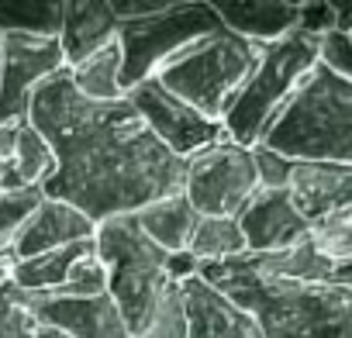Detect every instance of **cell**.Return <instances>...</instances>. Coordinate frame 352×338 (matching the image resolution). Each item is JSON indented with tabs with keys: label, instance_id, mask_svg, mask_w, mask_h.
<instances>
[{
	"label": "cell",
	"instance_id": "obj_14",
	"mask_svg": "<svg viewBox=\"0 0 352 338\" xmlns=\"http://www.w3.org/2000/svg\"><path fill=\"white\" fill-rule=\"evenodd\" d=\"M287 194L300 218L311 225L335 211L352 207V166L335 162H294Z\"/></svg>",
	"mask_w": 352,
	"mask_h": 338
},
{
	"label": "cell",
	"instance_id": "obj_27",
	"mask_svg": "<svg viewBox=\"0 0 352 338\" xmlns=\"http://www.w3.org/2000/svg\"><path fill=\"white\" fill-rule=\"evenodd\" d=\"M138 338H187V311H184V290L176 283L148 314Z\"/></svg>",
	"mask_w": 352,
	"mask_h": 338
},
{
	"label": "cell",
	"instance_id": "obj_31",
	"mask_svg": "<svg viewBox=\"0 0 352 338\" xmlns=\"http://www.w3.org/2000/svg\"><path fill=\"white\" fill-rule=\"evenodd\" d=\"M18 128H21V124H0V162H11V159H14Z\"/></svg>",
	"mask_w": 352,
	"mask_h": 338
},
{
	"label": "cell",
	"instance_id": "obj_7",
	"mask_svg": "<svg viewBox=\"0 0 352 338\" xmlns=\"http://www.w3.org/2000/svg\"><path fill=\"white\" fill-rule=\"evenodd\" d=\"M221 21L211 4L190 0H166L155 14L121 21L118 49H121V87L124 93L138 83L155 80V73L173 63L187 45L218 32Z\"/></svg>",
	"mask_w": 352,
	"mask_h": 338
},
{
	"label": "cell",
	"instance_id": "obj_25",
	"mask_svg": "<svg viewBox=\"0 0 352 338\" xmlns=\"http://www.w3.org/2000/svg\"><path fill=\"white\" fill-rule=\"evenodd\" d=\"M45 201L42 190H0V256H11L14 238Z\"/></svg>",
	"mask_w": 352,
	"mask_h": 338
},
{
	"label": "cell",
	"instance_id": "obj_8",
	"mask_svg": "<svg viewBox=\"0 0 352 338\" xmlns=\"http://www.w3.org/2000/svg\"><path fill=\"white\" fill-rule=\"evenodd\" d=\"M259 190L252 148L235 145L232 138L204 148L187 162L184 197L201 218H239V211Z\"/></svg>",
	"mask_w": 352,
	"mask_h": 338
},
{
	"label": "cell",
	"instance_id": "obj_5",
	"mask_svg": "<svg viewBox=\"0 0 352 338\" xmlns=\"http://www.w3.org/2000/svg\"><path fill=\"white\" fill-rule=\"evenodd\" d=\"M256 59H259V45L232 35L221 25L218 32L187 45L173 63H166L155 73V83L176 100L194 107L197 114L211 121H225L245 80L252 76Z\"/></svg>",
	"mask_w": 352,
	"mask_h": 338
},
{
	"label": "cell",
	"instance_id": "obj_35",
	"mask_svg": "<svg viewBox=\"0 0 352 338\" xmlns=\"http://www.w3.org/2000/svg\"><path fill=\"white\" fill-rule=\"evenodd\" d=\"M38 338H66V335H63V331H56V328H42V331H38Z\"/></svg>",
	"mask_w": 352,
	"mask_h": 338
},
{
	"label": "cell",
	"instance_id": "obj_2",
	"mask_svg": "<svg viewBox=\"0 0 352 338\" xmlns=\"http://www.w3.org/2000/svg\"><path fill=\"white\" fill-rule=\"evenodd\" d=\"M204 283L245 307L263 338H352V290L252 269L242 256L201 266Z\"/></svg>",
	"mask_w": 352,
	"mask_h": 338
},
{
	"label": "cell",
	"instance_id": "obj_29",
	"mask_svg": "<svg viewBox=\"0 0 352 338\" xmlns=\"http://www.w3.org/2000/svg\"><path fill=\"white\" fill-rule=\"evenodd\" d=\"M252 162H256V180H259V190H287L290 183V173H294V159L266 148V145H256L252 148Z\"/></svg>",
	"mask_w": 352,
	"mask_h": 338
},
{
	"label": "cell",
	"instance_id": "obj_18",
	"mask_svg": "<svg viewBox=\"0 0 352 338\" xmlns=\"http://www.w3.org/2000/svg\"><path fill=\"white\" fill-rule=\"evenodd\" d=\"M135 221L145 232V238L152 245H159L162 252H187L201 214L190 207V201L184 194H173V197L152 201L142 211H135Z\"/></svg>",
	"mask_w": 352,
	"mask_h": 338
},
{
	"label": "cell",
	"instance_id": "obj_15",
	"mask_svg": "<svg viewBox=\"0 0 352 338\" xmlns=\"http://www.w3.org/2000/svg\"><path fill=\"white\" fill-rule=\"evenodd\" d=\"M94 235H97V225L87 214H80L76 207H69L63 201L45 197L38 204V211L28 218V225L21 228V235L14 238L11 262H21V259H32V256L73 245V242H90Z\"/></svg>",
	"mask_w": 352,
	"mask_h": 338
},
{
	"label": "cell",
	"instance_id": "obj_32",
	"mask_svg": "<svg viewBox=\"0 0 352 338\" xmlns=\"http://www.w3.org/2000/svg\"><path fill=\"white\" fill-rule=\"evenodd\" d=\"M335 32L338 35L352 32V0H338L335 4Z\"/></svg>",
	"mask_w": 352,
	"mask_h": 338
},
{
	"label": "cell",
	"instance_id": "obj_6",
	"mask_svg": "<svg viewBox=\"0 0 352 338\" xmlns=\"http://www.w3.org/2000/svg\"><path fill=\"white\" fill-rule=\"evenodd\" d=\"M94 245L107 266V297L118 304L131 338H138L155 304L176 286L169 276V252L145 238L135 214L100 221Z\"/></svg>",
	"mask_w": 352,
	"mask_h": 338
},
{
	"label": "cell",
	"instance_id": "obj_10",
	"mask_svg": "<svg viewBox=\"0 0 352 338\" xmlns=\"http://www.w3.org/2000/svg\"><path fill=\"white\" fill-rule=\"evenodd\" d=\"M66 69L59 38L38 35H4L0 63V124H25L32 93L56 73Z\"/></svg>",
	"mask_w": 352,
	"mask_h": 338
},
{
	"label": "cell",
	"instance_id": "obj_30",
	"mask_svg": "<svg viewBox=\"0 0 352 338\" xmlns=\"http://www.w3.org/2000/svg\"><path fill=\"white\" fill-rule=\"evenodd\" d=\"M297 32L311 35V38H324L335 32V4H328V0H307V4H300V14H297Z\"/></svg>",
	"mask_w": 352,
	"mask_h": 338
},
{
	"label": "cell",
	"instance_id": "obj_11",
	"mask_svg": "<svg viewBox=\"0 0 352 338\" xmlns=\"http://www.w3.org/2000/svg\"><path fill=\"white\" fill-rule=\"evenodd\" d=\"M239 228L245 235V252L273 256L300 245L307 238V221L294 207L287 190H256L252 201L239 211Z\"/></svg>",
	"mask_w": 352,
	"mask_h": 338
},
{
	"label": "cell",
	"instance_id": "obj_33",
	"mask_svg": "<svg viewBox=\"0 0 352 338\" xmlns=\"http://www.w3.org/2000/svg\"><path fill=\"white\" fill-rule=\"evenodd\" d=\"M328 283H338V286H349L352 290V262H331Z\"/></svg>",
	"mask_w": 352,
	"mask_h": 338
},
{
	"label": "cell",
	"instance_id": "obj_13",
	"mask_svg": "<svg viewBox=\"0 0 352 338\" xmlns=\"http://www.w3.org/2000/svg\"><path fill=\"white\" fill-rule=\"evenodd\" d=\"M180 290L187 311V338H263L256 317L201 276L180 283Z\"/></svg>",
	"mask_w": 352,
	"mask_h": 338
},
{
	"label": "cell",
	"instance_id": "obj_19",
	"mask_svg": "<svg viewBox=\"0 0 352 338\" xmlns=\"http://www.w3.org/2000/svg\"><path fill=\"white\" fill-rule=\"evenodd\" d=\"M94 249V238L90 242H73V245H63V249H52V252H42V256H32V259H21L14 262L11 269V283L25 293H59L63 283L69 280L73 266Z\"/></svg>",
	"mask_w": 352,
	"mask_h": 338
},
{
	"label": "cell",
	"instance_id": "obj_20",
	"mask_svg": "<svg viewBox=\"0 0 352 338\" xmlns=\"http://www.w3.org/2000/svg\"><path fill=\"white\" fill-rule=\"evenodd\" d=\"M69 80L73 90L94 104H114L124 100V87H121V49L118 42L87 56L83 63L69 66Z\"/></svg>",
	"mask_w": 352,
	"mask_h": 338
},
{
	"label": "cell",
	"instance_id": "obj_16",
	"mask_svg": "<svg viewBox=\"0 0 352 338\" xmlns=\"http://www.w3.org/2000/svg\"><path fill=\"white\" fill-rule=\"evenodd\" d=\"M211 8L232 35L252 45H273L287 38L290 32H297L300 14V4L294 0H218Z\"/></svg>",
	"mask_w": 352,
	"mask_h": 338
},
{
	"label": "cell",
	"instance_id": "obj_26",
	"mask_svg": "<svg viewBox=\"0 0 352 338\" xmlns=\"http://www.w3.org/2000/svg\"><path fill=\"white\" fill-rule=\"evenodd\" d=\"M42 324L28 304V293L14 283L0 286V338H38Z\"/></svg>",
	"mask_w": 352,
	"mask_h": 338
},
{
	"label": "cell",
	"instance_id": "obj_28",
	"mask_svg": "<svg viewBox=\"0 0 352 338\" xmlns=\"http://www.w3.org/2000/svg\"><path fill=\"white\" fill-rule=\"evenodd\" d=\"M107 293V266L100 262V256H97V245L73 266V273H69V280L63 283V290L59 293H52V297H104ZM49 297V293H45Z\"/></svg>",
	"mask_w": 352,
	"mask_h": 338
},
{
	"label": "cell",
	"instance_id": "obj_24",
	"mask_svg": "<svg viewBox=\"0 0 352 338\" xmlns=\"http://www.w3.org/2000/svg\"><path fill=\"white\" fill-rule=\"evenodd\" d=\"M307 245L328 262H352V207L311 221Z\"/></svg>",
	"mask_w": 352,
	"mask_h": 338
},
{
	"label": "cell",
	"instance_id": "obj_12",
	"mask_svg": "<svg viewBox=\"0 0 352 338\" xmlns=\"http://www.w3.org/2000/svg\"><path fill=\"white\" fill-rule=\"evenodd\" d=\"M28 304L42 328H56L66 338H131L118 304L104 297H45L28 293Z\"/></svg>",
	"mask_w": 352,
	"mask_h": 338
},
{
	"label": "cell",
	"instance_id": "obj_3",
	"mask_svg": "<svg viewBox=\"0 0 352 338\" xmlns=\"http://www.w3.org/2000/svg\"><path fill=\"white\" fill-rule=\"evenodd\" d=\"M259 145L294 162L352 166V80L318 63Z\"/></svg>",
	"mask_w": 352,
	"mask_h": 338
},
{
	"label": "cell",
	"instance_id": "obj_22",
	"mask_svg": "<svg viewBox=\"0 0 352 338\" xmlns=\"http://www.w3.org/2000/svg\"><path fill=\"white\" fill-rule=\"evenodd\" d=\"M187 252L201 266L228 262V259L245 256V235H242V228H239L235 218H201L197 228H194V235H190Z\"/></svg>",
	"mask_w": 352,
	"mask_h": 338
},
{
	"label": "cell",
	"instance_id": "obj_34",
	"mask_svg": "<svg viewBox=\"0 0 352 338\" xmlns=\"http://www.w3.org/2000/svg\"><path fill=\"white\" fill-rule=\"evenodd\" d=\"M11 269H14L11 256H0V286H4V283H11Z\"/></svg>",
	"mask_w": 352,
	"mask_h": 338
},
{
	"label": "cell",
	"instance_id": "obj_23",
	"mask_svg": "<svg viewBox=\"0 0 352 338\" xmlns=\"http://www.w3.org/2000/svg\"><path fill=\"white\" fill-rule=\"evenodd\" d=\"M14 177H18V187L21 190H42L56 169V155H52V145L25 121L18 128V145H14Z\"/></svg>",
	"mask_w": 352,
	"mask_h": 338
},
{
	"label": "cell",
	"instance_id": "obj_1",
	"mask_svg": "<svg viewBox=\"0 0 352 338\" xmlns=\"http://www.w3.org/2000/svg\"><path fill=\"white\" fill-rule=\"evenodd\" d=\"M28 124L56 155L42 194L76 207L94 225L184 194L187 162L159 145L128 100L94 104L80 97L69 69L49 76L32 93Z\"/></svg>",
	"mask_w": 352,
	"mask_h": 338
},
{
	"label": "cell",
	"instance_id": "obj_17",
	"mask_svg": "<svg viewBox=\"0 0 352 338\" xmlns=\"http://www.w3.org/2000/svg\"><path fill=\"white\" fill-rule=\"evenodd\" d=\"M118 28H121V21L111 8V0H69V4H63L59 49L66 56V69L83 63L87 56L114 45Z\"/></svg>",
	"mask_w": 352,
	"mask_h": 338
},
{
	"label": "cell",
	"instance_id": "obj_9",
	"mask_svg": "<svg viewBox=\"0 0 352 338\" xmlns=\"http://www.w3.org/2000/svg\"><path fill=\"white\" fill-rule=\"evenodd\" d=\"M124 100L138 111V117L159 138V145L166 152H173L176 159H184V162H190L204 148H211V145L228 138L221 121H211V117L197 114L184 100H176L173 93H166L155 80L131 87L124 93Z\"/></svg>",
	"mask_w": 352,
	"mask_h": 338
},
{
	"label": "cell",
	"instance_id": "obj_21",
	"mask_svg": "<svg viewBox=\"0 0 352 338\" xmlns=\"http://www.w3.org/2000/svg\"><path fill=\"white\" fill-rule=\"evenodd\" d=\"M63 4L59 0H0V32L59 38Z\"/></svg>",
	"mask_w": 352,
	"mask_h": 338
},
{
	"label": "cell",
	"instance_id": "obj_36",
	"mask_svg": "<svg viewBox=\"0 0 352 338\" xmlns=\"http://www.w3.org/2000/svg\"><path fill=\"white\" fill-rule=\"evenodd\" d=\"M0 63H4V32H0Z\"/></svg>",
	"mask_w": 352,
	"mask_h": 338
},
{
	"label": "cell",
	"instance_id": "obj_4",
	"mask_svg": "<svg viewBox=\"0 0 352 338\" xmlns=\"http://www.w3.org/2000/svg\"><path fill=\"white\" fill-rule=\"evenodd\" d=\"M318 63H321V42L304 32H290L273 45H259L256 69L221 121L225 135L242 148H256Z\"/></svg>",
	"mask_w": 352,
	"mask_h": 338
}]
</instances>
